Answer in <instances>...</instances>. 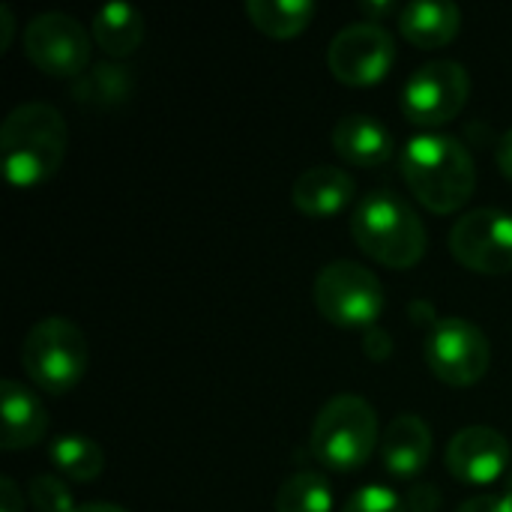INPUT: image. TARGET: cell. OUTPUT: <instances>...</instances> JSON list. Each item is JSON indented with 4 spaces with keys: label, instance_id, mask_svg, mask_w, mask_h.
<instances>
[{
    "label": "cell",
    "instance_id": "1",
    "mask_svg": "<svg viewBox=\"0 0 512 512\" xmlns=\"http://www.w3.org/2000/svg\"><path fill=\"white\" fill-rule=\"evenodd\" d=\"M402 177L411 195L438 216L462 210L477 189L471 150L459 138L441 132H423L405 144Z\"/></svg>",
    "mask_w": 512,
    "mask_h": 512
},
{
    "label": "cell",
    "instance_id": "2",
    "mask_svg": "<svg viewBox=\"0 0 512 512\" xmlns=\"http://www.w3.org/2000/svg\"><path fill=\"white\" fill-rule=\"evenodd\" d=\"M69 147V126L63 114L48 102L15 105L0 126L3 171L12 186H39L51 180Z\"/></svg>",
    "mask_w": 512,
    "mask_h": 512
},
{
    "label": "cell",
    "instance_id": "3",
    "mask_svg": "<svg viewBox=\"0 0 512 512\" xmlns=\"http://www.w3.org/2000/svg\"><path fill=\"white\" fill-rule=\"evenodd\" d=\"M351 237L363 255L390 270L417 267L429 246L420 213L393 189H372L360 198L351 216Z\"/></svg>",
    "mask_w": 512,
    "mask_h": 512
},
{
    "label": "cell",
    "instance_id": "4",
    "mask_svg": "<svg viewBox=\"0 0 512 512\" xmlns=\"http://www.w3.org/2000/svg\"><path fill=\"white\" fill-rule=\"evenodd\" d=\"M378 414L375 408L354 393L333 396L315 417L309 432V450L315 462L330 471H357L363 468L378 447Z\"/></svg>",
    "mask_w": 512,
    "mask_h": 512
},
{
    "label": "cell",
    "instance_id": "5",
    "mask_svg": "<svg viewBox=\"0 0 512 512\" xmlns=\"http://www.w3.org/2000/svg\"><path fill=\"white\" fill-rule=\"evenodd\" d=\"M90 348L69 318H42L21 342V369L42 393L63 396L78 387L87 372Z\"/></svg>",
    "mask_w": 512,
    "mask_h": 512
},
{
    "label": "cell",
    "instance_id": "6",
    "mask_svg": "<svg viewBox=\"0 0 512 512\" xmlns=\"http://www.w3.org/2000/svg\"><path fill=\"white\" fill-rule=\"evenodd\" d=\"M312 300L321 318H327L336 327H372L384 306V288L381 279L357 264V261H330L327 267L318 270L315 285H312Z\"/></svg>",
    "mask_w": 512,
    "mask_h": 512
},
{
    "label": "cell",
    "instance_id": "7",
    "mask_svg": "<svg viewBox=\"0 0 512 512\" xmlns=\"http://www.w3.org/2000/svg\"><path fill=\"white\" fill-rule=\"evenodd\" d=\"M426 363L432 375L450 387H474L486 378L492 348L486 333L465 318H441L426 336Z\"/></svg>",
    "mask_w": 512,
    "mask_h": 512
},
{
    "label": "cell",
    "instance_id": "8",
    "mask_svg": "<svg viewBox=\"0 0 512 512\" xmlns=\"http://www.w3.org/2000/svg\"><path fill=\"white\" fill-rule=\"evenodd\" d=\"M27 60L51 78H78L90 66L93 36L66 12H42L24 27Z\"/></svg>",
    "mask_w": 512,
    "mask_h": 512
},
{
    "label": "cell",
    "instance_id": "9",
    "mask_svg": "<svg viewBox=\"0 0 512 512\" xmlns=\"http://www.w3.org/2000/svg\"><path fill=\"white\" fill-rule=\"evenodd\" d=\"M471 96V75L456 60L420 66L402 90V111L417 126H444L462 114Z\"/></svg>",
    "mask_w": 512,
    "mask_h": 512
},
{
    "label": "cell",
    "instance_id": "10",
    "mask_svg": "<svg viewBox=\"0 0 512 512\" xmlns=\"http://www.w3.org/2000/svg\"><path fill=\"white\" fill-rule=\"evenodd\" d=\"M453 258L483 276H504L512 270V213L480 207L456 219L450 228Z\"/></svg>",
    "mask_w": 512,
    "mask_h": 512
},
{
    "label": "cell",
    "instance_id": "11",
    "mask_svg": "<svg viewBox=\"0 0 512 512\" xmlns=\"http://www.w3.org/2000/svg\"><path fill=\"white\" fill-rule=\"evenodd\" d=\"M396 60V39L384 24H345L327 48V66L336 81L348 87L378 84Z\"/></svg>",
    "mask_w": 512,
    "mask_h": 512
},
{
    "label": "cell",
    "instance_id": "12",
    "mask_svg": "<svg viewBox=\"0 0 512 512\" xmlns=\"http://www.w3.org/2000/svg\"><path fill=\"white\" fill-rule=\"evenodd\" d=\"M447 471L468 486L495 483L510 465V441L492 426H468L447 444Z\"/></svg>",
    "mask_w": 512,
    "mask_h": 512
},
{
    "label": "cell",
    "instance_id": "13",
    "mask_svg": "<svg viewBox=\"0 0 512 512\" xmlns=\"http://www.w3.org/2000/svg\"><path fill=\"white\" fill-rule=\"evenodd\" d=\"M432 447H435V438L426 420H420L417 414H399L384 429V438H381L384 471L396 480H414L429 465Z\"/></svg>",
    "mask_w": 512,
    "mask_h": 512
},
{
    "label": "cell",
    "instance_id": "14",
    "mask_svg": "<svg viewBox=\"0 0 512 512\" xmlns=\"http://www.w3.org/2000/svg\"><path fill=\"white\" fill-rule=\"evenodd\" d=\"M48 432V411L39 396L6 378L0 384V447L3 450H27L39 444Z\"/></svg>",
    "mask_w": 512,
    "mask_h": 512
},
{
    "label": "cell",
    "instance_id": "15",
    "mask_svg": "<svg viewBox=\"0 0 512 512\" xmlns=\"http://www.w3.org/2000/svg\"><path fill=\"white\" fill-rule=\"evenodd\" d=\"M357 195V183L345 168L336 165H315L306 168L291 189L294 207L309 219H330L342 213Z\"/></svg>",
    "mask_w": 512,
    "mask_h": 512
},
{
    "label": "cell",
    "instance_id": "16",
    "mask_svg": "<svg viewBox=\"0 0 512 512\" xmlns=\"http://www.w3.org/2000/svg\"><path fill=\"white\" fill-rule=\"evenodd\" d=\"M333 150L357 168H381L384 162H390L396 144L390 129L372 117V114H345L333 132Z\"/></svg>",
    "mask_w": 512,
    "mask_h": 512
},
{
    "label": "cell",
    "instance_id": "17",
    "mask_svg": "<svg viewBox=\"0 0 512 512\" xmlns=\"http://www.w3.org/2000/svg\"><path fill=\"white\" fill-rule=\"evenodd\" d=\"M462 9L444 0L408 3L399 12V33L417 48H444L459 36Z\"/></svg>",
    "mask_w": 512,
    "mask_h": 512
},
{
    "label": "cell",
    "instance_id": "18",
    "mask_svg": "<svg viewBox=\"0 0 512 512\" xmlns=\"http://www.w3.org/2000/svg\"><path fill=\"white\" fill-rule=\"evenodd\" d=\"M132 90H135L132 69L126 63H114V60L87 66L69 84V96L87 108H117L132 96Z\"/></svg>",
    "mask_w": 512,
    "mask_h": 512
},
{
    "label": "cell",
    "instance_id": "19",
    "mask_svg": "<svg viewBox=\"0 0 512 512\" xmlns=\"http://www.w3.org/2000/svg\"><path fill=\"white\" fill-rule=\"evenodd\" d=\"M90 36L108 57H129L144 39V15L129 3H108L93 12Z\"/></svg>",
    "mask_w": 512,
    "mask_h": 512
},
{
    "label": "cell",
    "instance_id": "20",
    "mask_svg": "<svg viewBox=\"0 0 512 512\" xmlns=\"http://www.w3.org/2000/svg\"><path fill=\"white\" fill-rule=\"evenodd\" d=\"M51 462L72 483H93L105 471V453H102V447L93 438L78 435V432L60 435V438L51 441Z\"/></svg>",
    "mask_w": 512,
    "mask_h": 512
},
{
    "label": "cell",
    "instance_id": "21",
    "mask_svg": "<svg viewBox=\"0 0 512 512\" xmlns=\"http://www.w3.org/2000/svg\"><path fill=\"white\" fill-rule=\"evenodd\" d=\"M249 21L273 36V39H291L309 27L315 18V3L309 0H249L246 3Z\"/></svg>",
    "mask_w": 512,
    "mask_h": 512
},
{
    "label": "cell",
    "instance_id": "22",
    "mask_svg": "<svg viewBox=\"0 0 512 512\" xmlns=\"http://www.w3.org/2000/svg\"><path fill=\"white\" fill-rule=\"evenodd\" d=\"M333 489L324 474L300 471L288 477L276 492V512H330Z\"/></svg>",
    "mask_w": 512,
    "mask_h": 512
},
{
    "label": "cell",
    "instance_id": "23",
    "mask_svg": "<svg viewBox=\"0 0 512 512\" xmlns=\"http://www.w3.org/2000/svg\"><path fill=\"white\" fill-rule=\"evenodd\" d=\"M27 501L36 512H75L72 489L54 477V474H39L27 483Z\"/></svg>",
    "mask_w": 512,
    "mask_h": 512
},
{
    "label": "cell",
    "instance_id": "24",
    "mask_svg": "<svg viewBox=\"0 0 512 512\" xmlns=\"http://www.w3.org/2000/svg\"><path fill=\"white\" fill-rule=\"evenodd\" d=\"M342 512H408L402 498L387 486H363L348 498Z\"/></svg>",
    "mask_w": 512,
    "mask_h": 512
},
{
    "label": "cell",
    "instance_id": "25",
    "mask_svg": "<svg viewBox=\"0 0 512 512\" xmlns=\"http://www.w3.org/2000/svg\"><path fill=\"white\" fill-rule=\"evenodd\" d=\"M405 510L408 512H438L441 510V489H438L435 483L414 480V483L408 486Z\"/></svg>",
    "mask_w": 512,
    "mask_h": 512
},
{
    "label": "cell",
    "instance_id": "26",
    "mask_svg": "<svg viewBox=\"0 0 512 512\" xmlns=\"http://www.w3.org/2000/svg\"><path fill=\"white\" fill-rule=\"evenodd\" d=\"M363 351H366V357L375 360V363L390 360V354H393V339H390V333H387V330H378V327H369V330L363 333Z\"/></svg>",
    "mask_w": 512,
    "mask_h": 512
},
{
    "label": "cell",
    "instance_id": "27",
    "mask_svg": "<svg viewBox=\"0 0 512 512\" xmlns=\"http://www.w3.org/2000/svg\"><path fill=\"white\" fill-rule=\"evenodd\" d=\"M456 512H512V501L507 495H480L465 501Z\"/></svg>",
    "mask_w": 512,
    "mask_h": 512
},
{
    "label": "cell",
    "instance_id": "28",
    "mask_svg": "<svg viewBox=\"0 0 512 512\" xmlns=\"http://www.w3.org/2000/svg\"><path fill=\"white\" fill-rule=\"evenodd\" d=\"M0 512H24V495L12 477H0Z\"/></svg>",
    "mask_w": 512,
    "mask_h": 512
},
{
    "label": "cell",
    "instance_id": "29",
    "mask_svg": "<svg viewBox=\"0 0 512 512\" xmlns=\"http://www.w3.org/2000/svg\"><path fill=\"white\" fill-rule=\"evenodd\" d=\"M360 12L366 15V21L381 24V18H387V15H393V12H402V6H396V3H390V0H363V3H360Z\"/></svg>",
    "mask_w": 512,
    "mask_h": 512
},
{
    "label": "cell",
    "instance_id": "30",
    "mask_svg": "<svg viewBox=\"0 0 512 512\" xmlns=\"http://www.w3.org/2000/svg\"><path fill=\"white\" fill-rule=\"evenodd\" d=\"M495 162L501 168V174L512 180V129L504 132V138L498 141V150H495Z\"/></svg>",
    "mask_w": 512,
    "mask_h": 512
},
{
    "label": "cell",
    "instance_id": "31",
    "mask_svg": "<svg viewBox=\"0 0 512 512\" xmlns=\"http://www.w3.org/2000/svg\"><path fill=\"white\" fill-rule=\"evenodd\" d=\"M12 33H15V18H12V9L6 3H0V54L9 48L12 42Z\"/></svg>",
    "mask_w": 512,
    "mask_h": 512
},
{
    "label": "cell",
    "instance_id": "32",
    "mask_svg": "<svg viewBox=\"0 0 512 512\" xmlns=\"http://www.w3.org/2000/svg\"><path fill=\"white\" fill-rule=\"evenodd\" d=\"M75 512H126L117 504H108V501H90V504H78Z\"/></svg>",
    "mask_w": 512,
    "mask_h": 512
},
{
    "label": "cell",
    "instance_id": "33",
    "mask_svg": "<svg viewBox=\"0 0 512 512\" xmlns=\"http://www.w3.org/2000/svg\"><path fill=\"white\" fill-rule=\"evenodd\" d=\"M504 495H507V498H510V501H512V474H510V477H507V489H504Z\"/></svg>",
    "mask_w": 512,
    "mask_h": 512
}]
</instances>
